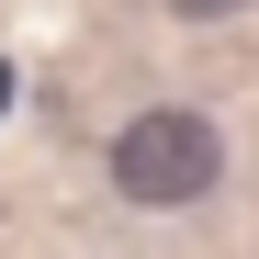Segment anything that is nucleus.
I'll use <instances>...</instances> for the list:
<instances>
[{
	"instance_id": "nucleus-2",
	"label": "nucleus",
	"mask_w": 259,
	"mask_h": 259,
	"mask_svg": "<svg viewBox=\"0 0 259 259\" xmlns=\"http://www.w3.org/2000/svg\"><path fill=\"white\" fill-rule=\"evenodd\" d=\"M181 23H226V12H248V0H169Z\"/></svg>"
},
{
	"instance_id": "nucleus-1",
	"label": "nucleus",
	"mask_w": 259,
	"mask_h": 259,
	"mask_svg": "<svg viewBox=\"0 0 259 259\" xmlns=\"http://www.w3.org/2000/svg\"><path fill=\"white\" fill-rule=\"evenodd\" d=\"M214 181H226V136H214L203 113H181V102H158V113H136L113 136V192L147 203V214H181Z\"/></svg>"
}]
</instances>
